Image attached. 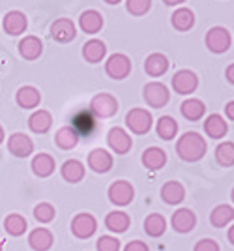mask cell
Listing matches in <instances>:
<instances>
[{"mask_svg":"<svg viewBox=\"0 0 234 251\" xmlns=\"http://www.w3.org/2000/svg\"><path fill=\"white\" fill-rule=\"evenodd\" d=\"M42 51H43V43L36 36H26L19 43V52H21L23 58H26V60H36L42 54Z\"/></svg>","mask_w":234,"mask_h":251,"instance_id":"obj_25","label":"cell"},{"mask_svg":"<svg viewBox=\"0 0 234 251\" xmlns=\"http://www.w3.org/2000/svg\"><path fill=\"white\" fill-rule=\"evenodd\" d=\"M34 218L40 221V223H49L54 220V208L53 204L49 202H40L36 208H34Z\"/></svg>","mask_w":234,"mask_h":251,"instance_id":"obj_38","label":"cell"},{"mask_svg":"<svg viewBox=\"0 0 234 251\" xmlns=\"http://www.w3.org/2000/svg\"><path fill=\"white\" fill-rule=\"evenodd\" d=\"M233 220H234V208L231 204H219L210 214V223H212L213 227H217V229L227 227Z\"/></svg>","mask_w":234,"mask_h":251,"instance_id":"obj_28","label":"cell"},{"mask_svg":"<svg viewBox=\"0 0 234 251\" xmlns=\"http://www.w3.org/2000/svg\"><path fill=\"white\" fill-rule=\"evenodd\" d=\"M107 54V45L101 40H90L83 45V56L86 62L97 64L105 58Z\"/></svg>","mask_w":234,"mask_h":251,"instance_id":"obj_21","label":"cell"},{"mask_svg":"<svg viewBox=\"0 0 234 251\" xmlns=\"http://www.w3.org/2000/svg\"><path fill=\"white\" fill-rule=\"evenodd\" d=\"M140 161H142V165L146 169H150V171H160V169L165 167V163H167V154H165V150H161V148L150 147L142 152Z\"/></svg>","mask_w":234,"mask_h":251,"instance_id":"obj_16","label":"cell"},{"mask_svg":"<svg viewBox=\"0 0 234 251\" xmlns=\"http://www.w3.org/2000/svg\"><path fill=\"white\" fill-rule=\"evenodd\" d=\"M225 77L231 84H234V64H231L227 70H225Z\"/></svg>","mask_w":234,"mask_h":251,"instance_id":"obj_44","label":"cell"},{"mask_svg":"<svg viewBox=\"0 0 234 251\" xmlns=\"http://www.w3.org/2000/svg\"><path fill=\"white\" fill-rule=\"evenodd\" d=\"M54 143H56V147H60L62 150H71V148L77 147L79 135H77V131H75L73 127L66 126V127H60V129L56 131Z\"/></svg>","mask_w":234,"mask_h":251,"instance_id":"obj_29","label":"cell"},{"mask_svg":"<svg viewBox=\"0 0 234 251\" xmlns=\"http://www.w3.org/2000/svg\"><path fill=\"white\" fill-rule=\"evenodd\" d=\"M107 4H118V2H122V0H105Z\"/></svg>","mask_w":234,"mask_h":251,"instance_id":"obj_48","label":"cell"},{"mask_svg":"<svg viewBox=\"0 0 234 251\" xmlns=\"http://www.w3.org/2000/svg\"><path fill=\"white\" fill-rule=\"evenodd\" d=\"M4 227H6L8 234H11V236H21V234H24V230H26L28 225H26V220L23 216L11 214V216H8L4 220Z\"/></svg>","mask_w":234,"mask_h":251,"instance_id":"obj_37","label":"cell"},{"mask_svg":"<svg viewBox=\"0 0 234 251\" xmlns=\"http://www.w3.org/2000/svg\"><path fill=\"white\" fill-rule=\"evenodd\" d=\"M62 178L68 180V182H71V184L81 182L85 178V167H83V163L77 161V159H68V161H64V165H62Z\"/></svg>","mask_w":234,"mask_h":251,"instance_id":"obj_31","label":"cell"},{"mask_svg":"<svg viewBox=\"0 0 234 251\" xmlns=\"http://www.w3.org/2000/svg\"><path fill=\"white\" fill-rule=\"evenodd\" d=\"M126 126L135 135H144L152 129V115L146 109L135 107L126 115Z\"/></svg>","mask_w":234,"mask_h":251,"instance_id":"obj_5","label":"cell"},{"mask_svg":"<svg viewBox=\"0 0 234 251\" xmlns=\"http://www.w3.org/2000/svg\"><path fill=\"white\" fill-rule=\"evenodd\" d=\"M227 236H229V240H231V244L234 246V225L229 229V232H227Z\"/></svg>","mask_w":234,"mask_h":251,"instance_id":"obj_46","label":"cell"},{"mask_svg":"<svg viewBox=\"0 0 234 251\" xmlns=\"http://www.w3.org/2000/svg\"><path fill=\"white\" fill-rule=\"evenodd\" d=\"M32 171L34 175L40 178L51 176L54 171V159L49 154H38L32 159Z\"/></svg>","mask_w":234,"mask_h":251,"instance_id":"obj_32","label":"cell"},{"mask_svg":"<svg viewBox=\"0 0 234 251\" xmlns=\"http://www.w3.org/2000/svg\"><path fill=\"white\" fill-rule=\"evenodd\" d=\"M124 251H150V250H148V246H146L144 242L133 240V242H129L128 246L124 248Z\"/></svg>","mask_w":234,"mask_h":251,"instance_id":"obj_42","label":"cell"},{"mask_svg":"<svg viewBox=\"0 0 234 251\" xmlns=\"http://www.w3.org/2000/svg\"><path fill=\"white\" fill-rule=\"evenodd\" d=\"M215 159L221 167H233L234 165V143L225 141L215 148Z\"/></svg>","mask_w":234,"mask_h":251,"instance_id":"obj_36","label":"cell"},{"mask_svg":"<svg viewBox=\"0 0 234 251\" xmlns=\"http://www.w3.org/2000/svg\"><path fill=\"white\" fill-rule=\"evenodd\" d=\"M97 251H120V240L117 236H101L97 240Z\"/></svg>","mask_w":234,"mask_h":251,"instance_id":"obj_40","label":"cell"},{"mask_svg":"<svg viewBox=\"0 0 234 251\" xmlns=\"http://www.w3.org/2000/svg\"><path fill=\"white\" fill-rule=\"evenodd\" d=\"M225 115H227V118H229V120H233V122H234V100L225 105Z\"/></svg>","mask_w":234,"mask_h":251,"instance_id":"obj_43","label":"cell"},{"mask_svg":"<svg viewBox=\"0 0 234 251\" xmlns=\"http://www.w3.org/2000/svg\"><path fill=\"white\" fill-rule=\"evenodd\" d=\"M170 25L180 32H187L195 25V13L189 8H178L170 15Z\"/></svg>","mask_w":234,"mask_h":251,"instance_id":"obj_23","label":"cell"},{"mask_svg":"<svg viewBox=\"0 0 234 251\" xmlns=\"http://www.w3.org/2000/svg\"><path fill=\"white\" fill-rule=\"evenodd\" d=\"M129 223H131V220H129V216L126 214V212H120V210H117V212H109L105 218V227L109 230H113V232H126L129 227Z\"/></svg>","mask_w":234,"mask_h":251,"instance_id":"obj_27","label":"cell"},{"mask_svg":"<svg viewBox=\"0 0 234 251\" xmlns=\"http://www.w3.org/2000/svg\"><path fill=\"white\" fill-rule=\"evenodd\" d=\"M142 98H144L146 105L154 107V109H161V107H165V105L169 103V98H170L169 88H167L163 83L152 81V83H148L146 86H144Z\"/></svg>","mask_w":234,"mask_h":251,"instance_id":"obj_6","label":"cell"},{"mask_svg":"<svg viewBox=\"0 0 234 251\" xmlns=\"http://www.w3.org/2000/svg\"><path fill=\"white\" fill-rule=\"evenodd\" d=\"M53 124V116L49 115L47 111H36L30 118H28V126L34 133H45L49 131V127Z\"/></svg>","mask_w":234,"mask_h":251,"instance_id":"obj_34","label":"cell"},{"mask_svg":"<svg viewBox=\"0 0 234 251\" xmlns=\"http://www.w3.org/2000/svg\"><path fill=\"white\" fill-rule=\"evenodd\" d=\"M167 229V221L161 214H150L148 218L144 220V230L146 234L152 238H160L161 234Z\"/></svg>","mask_w":234,"mask_h":251,"instance_id":"obj_33","label":"cell"},{"mask_svg":"<svg viewBox=\"0 0 234 251\" xmlns=\"http://www.w3.org/2000/svg\"><path fill=\"white\" fill-rule=\"evenodd\" d=\"M208 150L206 145V139L201 137L197 131H187L178 139L176 143V154L180 159L187 161V163H195V161H201L204 154Z\"/></svg>","mask_w":234,"mask_h":251,"instance_id":"obj_1","label":"cell"},{"mask_svg":"<svg viewBox=\"0 0 234 251\" xmlns=\"http://www.w3.org/2000/svg\"><path fill=\"white\" fill-rule=\"evenodd\" d=\"M8 148L15 157H28L34 150V143L24 133H13L8 141Z\"/></svg>","mask_w":234,"mask_h":251,"instance_id":"obj_12","label":"cell"},{"mask_svg":"<svg viewBox=\"0 0 234 251\" xmlns=\"http://www.w3.org/2000/svg\"><path fill=\"white\" fill-rule=\"evenodd\" d=\"M195 223H197L195 212L189 210V208L176 210V212L172 214V218H170V225H172V229L176 230V232H182V234L191 232V230L195 229Z\"/></svg>","mask_w":234,"mask_h":251,"instance_id":"obj_11","label":"cell"},{"mask_svg":"<svg viewBox=\"0 0 234 251\" xmlns=\"http://www.w3.org/2000/svg\"><path fill=\"white\" fill-rule=\"evenodd\" d=\"M156 131L163 141H170L178 133V124L172 116H161L158 120V126H156Z\"/></svg>","mask_w":234,"mask_h":251,"instance_id":"obj_35","label":"cell"},{"mask_svg":"<svg viewBox=\"0 0 234 251\" xmlns=\"http://www.w3.org/2000/svg\"><path fill=\"white\" fill-rule=\"evenodd\" d=\"M167 70H169V60L161 52H152L144 60V72L150 77H161L163 74H167Z\"/></svg>","mask_w":234,"mask_h":251,"instance_id":"obj_18","label":"cell"},{"mask_svg":"<svg viewBox=\"0 0 234 251\" xmlns=\"http://www.w3.org/2000/svg\"><path fill=\"white\" fill-rule=\"evenodd\" d=\"M126 8H128V11L131 15L140 17V15H144L152 8V0H128L126 2Z\"/></svg>","mask_w":234,"mask_h":251,"instance_id":"obj_39","label":"cell"},{"mask_svg":"<svg viewBox=\"0 0 234 251\" xmlns=\"http://www.w3.org/2000/svg\"><path fill=\"white\" fill-rule=\"evenodd\" d=\"M193 251H221V250H219V244L215 240H212V238H202V240H199L195 244Z\"/></svg>","mask_w":234,"mask_h":251,"instance_id":"obj_41","label":"cell"},{"mask_svg":"<svg viewBox=\"0 0 234 251\" xmlns=\"http://www.w3.org/2000/svg\"><path fill=\"white\" fill-rule=\"evenodd\" d=\"M97 229V221L92 214H77L73 220H71V232H73L77 238H90Z\"/></svg>","mask_w":234,"mask_h":251,"instance_id":"obj_10","label":"cell"},{"mask_svg":"<svg viewBox=\"0 0 234 251\" xmlns=\"http://www.w3.org/2000/svg\"><path fill=\"white\" fill-rule=\"evenodd\" d=\"M105 72L111 79H126L129 74H131V60L129 56H126L124 52H115L107 58L105 62Z\"/></svg>","mask_w":234,"mask_h":251,"instance_id":"obj_4","label":"cell"},{"mask_svg":"<svg viewBox=\"0 0 234 251\" xmlns=\"http://www.w3.org/2000/svg\"><path fill=\"white\" fill-rule=\"evenodd\" d=\"M4 141V129H2V126H0V143Z\"/></svg>","mask_w":234,"mask_h":251,"instance_id":"obj_47","label":"cell"},{"mask_svg":"<svg viewBox=\"0 0 234 251\" xmlns=\"http://www.w3.org/2000/svg\"><path fill=\"white\" fill-rule=\"evenodd\" d=\"M117 111H118L117 98L111 94H105V92L94 96L92 101H90V113L96 116V118H111V116L117 115Z\"/></svg>","mask_w":234,"mask_h":251,"instance_id":"obj_3","label":"cell"},{"mask_svg":"<svg viewBox=\"0 0 234 251\" xmlns=\"http://www.w3.org/2000/svg\"><path fill=\"white\" fill-rule=\"evenodd\" d=\"M231 199H233V202H234V188H233V193H231Z\"/></svg>","mask_w":234,"mask_h":251,"instance_id":"obj_49","label":"cell"},{"mask_svg":"<svg viewBox=\"0 0 234 251\" xmlns=\"http://www.w3.org/2000/svg\"><path fill=\"white\" fill-rule=\"evenodd\" d=\"M197 86H199V77L193 74L191 70H180L172 77V88L176 94H191L197 90Z\"/></svg>","mask_w":234,"mask_h":251,"instance_id":"obj_9","label":"cell"},{"mask_svg":"<svg viewBox=\"0 0 234 251\" xmlns=\"http://www.w3.org/2000/svg\"><path fill=\"white\" fill-rule=\"evenodd\" d=\"M107 143H109L111 150L117 152V154H128L129 150H131V147H133V141H131L129 133L124 127H118V126L109 129Z\"/></svg>","mask_w":234,"mask_h":251,"instance_id":"obj_8","label":"cell"},{"mask_svg":"<svg viewBox=\"0 0 234 251\" xmlns=\"http://www.w3.org/2000/svg\"><path fill=\"white\" fill-rule=\"evenodd\" d=\"M167 6H180V4H184L186 0H163Z\"/></svg>","mask_w":234,"mask_h":251,"instance_id":"obj_45","label":"cell"},{"mask_svg":"<svg viewBox=\"0 0 234 251\" xmlns=\"http://www.w3.org/2000/svg\"><path fill=\"white\" fill-rule=\"evenodd\" d=\"M204 131L212 139H221V137L227 135L229 124L225 122V118L221 115H210L204 120Z\"/></svg>","mask_w":234,"mask_h":251,"instance_id":"obj_22","label":"cell"},{"mask_svg":"<svg viewBox=\"0 0 234 251\" xmlns=\"http://www.w3.org/2000/svg\"><path fill=\"white\" fill-rule=\"evenodd\" d=\"M180 111L184 118H187V120H201L204 113H206V105L202 103L201 100H197V98H189V100H186L184 103L180 105Z\"/></svg>","mask_w":234,"mask_h":251,"instance_id":"obj_26","label":"cell"},{"mask_svg":"<svg viewBox=\"0 0 234 251\" xmlns=\"http://www.w3.org/2000/svg\"><path fill=\"white\" fill-rule=\"evenodd\" d=\"M71 122H73V127L75 131H77V135H92V131L96 129V118L94 115L90 113V111H79V113H75V116L71 118Z\"/></svg>","mask_w":234,"mask_h":251,"instance_id":"obj_14","label":"cell"},{"mask_svg":"<svg viewBox=\"0 0 234 251\" xmlns=\"http://www.w3.org/2000/svg\"><path fill=\"white\" fill-rule=\"evenodd\" d=\"M206 47L208 51L215 52V54H221V52H227L231 43H233V38H231V32L223 28V26H213L206 32Z\"/></svg>","mask_w":234,"mask_h":251,"instance_id":"obj_2","label":"cell"},{"mask_svg":"<svg viewBox=\"0 0 234 251\" xmlns=\"http://www.w3.org/2000/svg\"><path fill=\"white\" fill-rule=\"evenodd\" d=\"M42 101V94L34 88V86H23L17 92V103L21 105L23 109H34L38 107Z\"/></svg>","mask_w":234,"mask_h":251,"instance_id":"obj_30","label":"cell"},{"mask_svg":"<svg viewBox=\"0 0 234 251\" xmlns=\"http://www.w3.org/2000/svg\"><path fill=\"white\" fill-rule=\"evenodd\" d=\"M135 197V189L128 180H118L109 188V201L117 206H128Z\"/></svg>","mask_w":234,"mask_h":251,"instance_id":"obj_7","label":"cell"},{"mask_svg":"<svg viewBox=\"0 0 234 251\" xmlns=\"http://www.w3.org/2000/svg\"><path fill=\"white\" fill-rule=\"evenodd\" d=\"M26 15L21 11H10L6 17H4V30L8 32L10 36H19L26 30Z\"/></svg>","mask_w":234,"mask_h":251,"instance_id":"obj_20","label":"cell"},{"mask_svg":"<svg viewBox=\"0 0 234 251\" xmlns=\"http://www.w3.org/2000/svg\"><path fill=\"white\" fill-rule=\"evenodd\" d=\"M79 25H81L83 32H86V34H96V32H99L101 26H103V17H101L99 11L86 10L85 13L79 17Z\"/></svg>","mask_w":234,"mask_h":251,"instance_id":"obj_24","label":"cell"},{"mask_svg":"<svg viewBox=\"0 0 234 251\" xmlns=\"http://www.w3.org/2000/svg\"><path fill=\"white\" fill-rule=\"evenodd\" d=\"M161 199L165 201L167 204H180L182 201L186 199V189H184L180 182L169 180L161 188Z\"/></svg>","mask_w":234,"mask_h":251,"instance_id":"obj_17","label":"cell"},{"mask_svg":"<svg viewBox=\"0 0 234 251\" xmlns=\"http://www.w3.org/2000/svg\"><path fill=\"white\" fill-rule=\"evenodd\" d=\"M53 232L45 227H40V229H34L30 234H28V244L34 251H47L51 250L53 246Z\"/></svg>","mask_w":234,"mask_h":251,"instance_id":"obj_15","label":"cell"},{"mask_svg":"<svg viewBox=\"0 0 234 251\" xmlns=\"http://www.w3.org/2000/svg\"><path fill=\"white\" fill-rule=\"evenodd\" d=\"M0 251H2V240H0Z\"/></svg>","mask_w":234,"mask_h":251,"instance_id":"obj_50","label":"cell"},{"mask_svg":"<svg viewBox=\"0 0 234 251\" xmlns=\"http://www.w3.org/2000/svg\"><path fill=\"white\" fill-rule=\"evenodd\" d=\"M51 34H53V38L56 40V42L68 43L73 40L77 32H75V25L70 21V19H58V21L53 23Z\"/></svg>","mask_w":234,"mask_h":251,"instance_id":"obj_19","label":"cell"},{"mask_svg":"<svg viewBox=\"0 0 234 251\" xmlns=\"http://www.w3.org/2000/svg\"><path fill=\"white\" fill-rule=\"evenodd\" d=\"M88 165L94 173H109L113 167V156L103 148H94L88 154Z\"/></svg>","mask_w":234,"mask_h":251,"instance_id":"obj_13","label":"cell"}]
</instances>
